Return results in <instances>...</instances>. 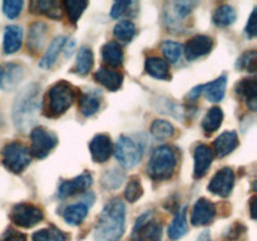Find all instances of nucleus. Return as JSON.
I'll return each instance as SVG.
<instances>
[{
    "instance_id": "b1692460",
    "label": "nucleus",
    "mask_w": 257,
    "mask_h": 241,
    "mask_svg": "<svg viewBox=\"0 0 257 241\" xmlns=\"http://www.w3.org/2000/svg\"><path fill=\"white\" fill-rule=\"evenodd\" d=\"M103 60L107 63V65L113 68H118L122 65L124 55H123L122 47L117 42H108L102 48Z\"/></svg>"
},
{
    "instance_id": "cd10ccee",
    "label": "nucleus",
    "mask_w": 257,
    "mask_h": 241,
    "mask_svg": "<svg viewBox=\"0 0 257 241\" xmlns=\"http://www.w3.org/2000/svg\"><path fill=\"white\" fill-rule=\"evenodd\" d=\"M186 208L187 207H183L182 210L177 211L172 223L168 227V237L171 240H178L187 232L188 227L187 220H186Z\"/></svg>"
},
{
    "instance_id": "f03ea898",
    "label": "nucleus",
    "mask_w": 257,
    "mask_h": 241,
    "mask_svg": "<svg viewBox=\"0 0 257 241\" xmlns=\"http://www.w3.org/2000/svg\"><path fill=\"white\" fill-rule=\"evenodd\" d=\"M42 108L39 98V87L29 84L15 98L13 104V120L20 132L30 130L38 119V114Z\"/></svg>"
},
{
    "instance_id": "9d476101",
    "label": "nucleus",
    "mask_w": 257,
    "mask_h": 241,
    "mask_svg": "<svg viewBox=\"0 0 257 241\" xmlns=\"http://www.w3.org/2000/svg\"><path fill=\"white\" fill-rule=\"evenodd\" d=\"M233 186H235V173L232 168L223 167L217 171V173L210 181L208 191L220 197H227L232 192Z\"/></svg>"
},
{
    "instance_id": "4468645a",
    "label": "nucleus",
    "mask_w": 257,
    "mask_h": 241,
    "mask_svg": "<svg viewBox=\"0 0 257 241\" xmlns=\"http://www.w3.org/2000/svg\"><path fill=\"white\" fill-rule=\"evenodd\" d=\"M89 151L94 162H107L113 152L112 140L108 135H97L90 141Z\"/></svg>"
},
{
    "instance_id": "c9c22d12",
    "label": "nucleus",
    "mask_w": 257,
    "mask_h": 241,
    "mask_svg": "<svg viewBox=\"0 0 257 241\" xmlns=\"http://www.w3.org/2000/svg\"><path fill=\"white\" fill-rule=\"evenodd\" d=\"M161 50H162L167 63H177L182 55V45L177 42H172V40L163 42L161 45Z\"/></svg>"
},
{
    "instance_id": "423d86ee",
    "label": "nucleus",
    "mask_w": 257,
    "mask_h": 241,
    "mask_svg": "<svg viewBox=\"0 0 257 241\" xmlns=\"http://www.w3.org/2000/svg\"><path fill=\"white\" fill-rule=\"evenodd\" d=\"M162 238V225L152 217V212H148L137 218L133 227L132 241H161Z\"/></svg>"
},
{
    "instance_id": "bb28decb",
    "label": "nucleus",
    "mask_w": 257,
    "mask_h": 241,
    "mask_svg": "<svg viewBox=\"0 0 257 241\" xmlns=\"http://www.w3.org/2000/svg\"><path fill=\"white\" fill-rule=\"evenodd\" d=\"M93 63H94V57L90 48L83 47L77 54V60H75L73 72H75L79 75H85L92 70Z\"/></svg>"
},
{
    "instance_id": "aec40b11",
    "label": "nucleus",
    "mask_w": 257,
    "mask_h": 241,
    "mask_svg": "<svg viewBox=\"0 0 257 241\" xmlns=\"http://www.w3.org/2000/svg\"><path fill=\"white\" fill-rule=\"evenodd\" d=\"M23 42V29L18 25H8L4 32V42H3V48H4L5 54H13L18 52L22 47Z\"/></svg>"
},
{
    "instance_id": "a878e982",
    "label": "nucleus",
    "mask_w": 257,
    "mask_h": 241,
    "mask_svg": "<svg viewBox=\"0 0 257 241\" xmlns=\"http://www.w3.org/2000/svg\"><path fill=\"white\" fill-rule=\"evenodd\" d=\"M65 39L64 37H57L52 43H50L49 48L47 49L45 54L43 55L42 60H40V67L44 68V69H49V68L53 67L55 62H57V58L59 55V53L63 50V47H64Z\"/></svg>"
},
{
    "instance_id": "f3484780",
    "label": "nucleus",
    "mask_w": 257,
    "mask_h": 241,
    "mask_svg": "<svg viewBox=\"0 0 257 241\" xmlns=\"http://www.w3.org/2000/svg\"><path fill=\"white\" fill-rule=\"evenodd\" d=\"M94 79L110 92H115L122 87L123 75L117 70H110L102 67L94 73Z\"/></svg>"
},
{
    "instance_id": "ddd939ff",
    "label": "nucleus",
    "mask_w": 257,
    "mask_h": 241,
    "mask_svg": "<svg viewBox=\"0 0 257 241\" xmlns=\"http://www.w3.org/2000/svg\"><path fill=\"white\" fill-rule=\"evenodd\" d=\"M93 178L90 176V173L85 172L83 175L78 176V177L73 178V180L64 181V182L60 185L59 191H58V196L60 198H68L73 195H77V193L84 192L88 188L92 186Z\"/></svg>"
},
{
    "instance_id": "a211bd4d",
    "label": "nucleus",
    "mask_w": 257,
    "mask_h": 241,
    "mask_svg": "<svg viewBox=\"0 0 257 241\" xmlns=\"http://www.w3.org/2000/svg\"><path fill=\"white\" fill-rule=\"evenodd\" d=\"M238 145V136L233 131H227L223 132L222 135L218 136L216 141L213 142V148L218 157H225L230 155Z\"/></svg>"
},
{
    "instance_id": "49530a36",
    "label": "nucleus",
    "mask_w": 257,
    "mask_h": 241,
    "mask_svg": "<svg viewBox=\"0 0 257 241\" xmlns=\"http://www.w3.org/2000/svg\"><path fill=\"white\" fill-rule=\"evenodd\" d=\"M50 235H52V241H67V236L63 233L59 228L52 227L50 228Z\"/></svg>"
},
{
    "instance_id": "79ce46f5",
    "label": "nucleus",
    "mask_w": 257,
    "mask_h": 241,
    "mask_svg": "<svg viewBox=\"0 0 257 241\" xmlns=\"http://www.w3.org/2000/svg\"><path fill=\"white\" fill-rule=\"evenodd\" d=\"M105 177H107V181H103V185H104L105 187H109L110 183H113L112 188H115V187H119V185L122 183V178L123 177L117 170H114L113 172L105 175Z\"/></svg>"
},
{
    "instance_id": "5701e85b",
    "label": "nucleus",
    "mask_w": 257,
    "mask_h": 241,
    "mask_svg": "<svg viewBox=\"0 0 257 241\" xmlns=\"http://www.w3.org/2000/svg\"><path fill=\"white\" fill-rule=\"evenodd\" d=\"M146 72L156 79H170V65L165 59L158 57H148L146 59Z\"/></svg>"
},
{
    "instance_id": "6ab92c4d",
    "label": "nucleus",
    "mask_w": 257,
    "mask_h": 241,
    "mask_svg": "<svg viewBox=\"0 0 257 241\" xmlns=\"http://www.w3.org/2000/svg\"><path fill=\"white\" fill-rule=\"evenodd\" d=\"M226 85H227V78L225 75H221L220 78L215 79L213 82L201 85V94L203 93L210 102H221L225 97Z\"/></svg>"
},
{
    "instance_id": "a19ab883",
    "label": "nucleus",
    "mask_w": 257,
    "mask_h": 241,
    "mask_svg": "<svg viewBox=\"0 0 257 241\" xmlns=\"http://www.w3.org/2000/svg\"><path fill=\"white\" fill-rule=\"evenodd\" d=\"M132 5V3L131 2H117L113 4L112 7V10H110V15H112V18H114V19H117V18H120L123 14H125L128 10V8Z\"/></svg>"
},
{
    "instance_id": "473e14b6",
    "label": "nucleus",
    "mask_w": 257,
    "mask_h": 241,
    "mask_svg": "<svg viewBox=\"0 0 257 241\" xmlns=\"http://www.w3.org/2000/svg\"><path fill=\"white\" fill-rule=\"evenodd\" d=\"M113 33L114 37L122 43H130L136 35V25L131 20H122L115 24Z\"/></svg>"
},
{
    "instance_id": "f257e3e1",
    "label": "nucleus",
    "mask_w": 257,
    "mask_h": 241,
    "mask_svg": "<svg viewBox=\"0 0 257 241\" xmlns=\"http://www.w3.org/2000/svg\"><path fill=\"white\" fill-rule=\"evenodd\" d=\"M125 208L118 198L109 201L98 217L94 230L95 241H118L124 232Z\"/></svg>"
},
{
    "instance_id": "6e6552de",
    "label": "nucleus",
    "mask_w": 257,
    "mask_h": 241,
    "mask_svg": "<svg viewBox=\"0 0 257 241\" xmlns=\"http://www.w3.org/2000/svg\"><path fill=\"white\" fill-rule=\"evenodd\" d=\"M115 158L124 168H132L141 162L142 151L130 137L120 136L114 151Z\"/></svg>"
},
{
    "instance_id": "2eb2a0df",
    "label": "nucleus",
    "mask_w": 257,
    "mask_h": 241,
    "mask_svg": "<svg viewBox=\"0 0 257 241\" xmlns=\"http://www.w3.org/2000/svg\"><path fill=\"white\" fill-rule=\"evenodd\" d=\"M213 40L207 35H196L191 38L185 47V55L188 60H195L197 58L208 54L212 50Z\"/></svg>"
},
{
    "instance_id": "37998d69",
    "label": "nucleus",
    "mask_w": 257,
    "mask_h": 241,
    "mask_svg": "<svg viewBox=\"0 0 257 241\" xmlns=\"http://www.w3.org/2000/svg\"><path fill=\"white\" fill-rule=\"evenodd\" d=\"M257 20H256V8L252 10V13H251L250 18H248V22H247V25H246V34L248 35L250 38H253L256 37L257 34Z\"/></svg>"
},
{
    "instance_id": "58836bf2",
    "label": "nucleus",
    "mask_w": 257,
    "mask_h": 241,
    "mask_svg": "<svg viewBox=\"0 0 257 241\" xmlns=\"http://www.w3.org/2000/svg\"><path fill=\"white\" fill-rule=\"evenodd\" d=\"M23 7H24V2L22 0H8L3 3V12L9 19H15L19 17Z\"/></svg>"
},
{
    "instance_id": "393cba45",
    "label": "nucleus",
    "mask_w": 257,
    "mask_h": 241,
    "mask_svg": "<svg viewBox=\"0 0 257 241\" xmlns=\"http://www.w3.org/2000/svg\"><path fill=\"white\" fill-rule=\"evenodd\" d=\"M33 13L43 14L52 19H60L62 18V8L59 3L54 0H39V2H33L30 4Z\"/></svg>"
},
{
    "instance_id": "39448f33",
    "label": "nucleus",
    "mask_w": 257,
    "mask_h": 241,
    "mask_svg": "<svg viewBox=\"0 0 257 241\" xmlns=\"http://www.w3.org/2000/svg\"><path fill=\"white\" fill-rule=\"evenodd\" d=\"M3 165L12 173H22L32 161V153L27 146L19 142H10L2 151Z\"/></svg>"
},
{
    "instance_id": "f704fd0d",
    "label": "nucleus",
    "mask_w": 257,
    "mask_h": 241,
    "mask_svg": "<svg viewBox=\"0 0 257 241\" xmlns=\"http://www.w3.org/2000/svg\"><path fill=\"white\" fill-rule=\"evenodd\" d=\"M64 5L65 13L68 15V19L72 24L79 20V18L82 17L83 12L85 10V8L88 7V2H79V0H67V2L63 3Z\"/></svg>"
},
{
    "instance_id": "a18cd8bd",
    "label": "nucleus",
    "mask_w": 257,
    "mask_h": 241,
    "mask_svg": "<svg viewBox=\"0 0 257 241\" xmlns=\"http://www.w3.org/2000/svg\"><path fill=\"white\" fill-rule=\"evenodd\" d=\"M33 241H52V235L48 228H42L33 233Z\"/></svg>"
},
{
    "instance_id": "09e8293b",
    "label": "nucleus",
    "mask_w": 257,
    "mask_h": 241,
    "mask_svg": "<svg viewBox=\"0 0 257 241\" xmlns=\"http://www.w3.org/2000/svg\"><path fill=\"white\" fill-rule=\"evenodd\" d=\"M197 241H211V237H210V232L208 231H205V232H202L200 235V237H198Z\"/></svg>"
},
{
    "instance_id": "1a4fd4ad",
    "label": "nucleus",
    "mask_w": 257,
    "mask_h": 241,
    "mask_svg": "<svg viewBox=\"0 0 257 241\" xmlns=\"http://www.w3.org/2000/svg\"><path fill=\"white\" fill-rule=\"evenodd\" d=\"M10 218L15 225L29 228L43 220V211L32 203H18L10 212Z\"/></svg>"
},
{
    "instance_id": "dca6fc26",
    "label": "nucleus",
    "mask_w": 257,
    "mask_h": 241,
    "mask_svg": "<svg viewBox=\"0 0 257 241\" xmlns=\"http://www.w3.org/2000/svg\"><path fill=\"white\" fill-rule=\"evenodd\" d=\"M213 161V151L206 145H198L195 148V168L193 176L195 178H202L207 173L211 163Z\"/></svg>"
},
{
    "instance_id": "20e7f679",
    "label": "nucleus",
    "mask_w": 257,
    "mask_h": 241,
    "mask_svg": "<svg viewBox=\"0 0 257 241\" xmlns=\"http://www.w3.org/2000/svg\"><path fill=\"white\" fill-rule=\"evenodd\" d=\"M177 160L175 151L170 146H161L153 151L147 166V173L152 180H168L175 172Z\"/></svg>"
},
{
    "instance_id": "7c9ffc66",
    "label": "nucleus",
    "mask_w": 257,
    "mask_h": 241,
    "mask_svg": "<svg viewBox=\"0 0 257 241\" xmlns=\"http://www.w3.org/2000/svg\"><path fill=\"white\" fill-rule=\"evenodd\" d=\"M236 17V10L231 5L223 4L220 5L213 13V23L218 27H228L235 23Z\"/></svg>"
},
{
    "instance_id": "c85d7f7f",
    "label": "nucleus",
    "mask_w": 257,
    "mask_h": 241,
    "mask_svg": "<svg viewBox=\"0 0 257 241\" xmlns=\"http://www.w3.org/2000/svg\"><path fill=\"white\" fill-rule=\"evenodd\" d=\"M88 215V207L84 203H73L64 210V220L72 226H78Z\"/></svg>"
},
{
    "instance_id": "c03bdc74",
    "label": "nucleus",
    "mask_w": 257,
    "mask_h": 241,
    "mask_svg": "<svg viewBox=\"0 0 257 241\" xmlns=\"http://www.w3.org/2000/svg\"><path fill=\"white\" fill-rule=\"evenodd\" d=\"M0 241H27V236H25L24 233L18 232V231L9 228V230L4 233V236H3V238Z\"/></svg>"
},
{
    "instance_id": "e433bc0d",
    "label": "nucleus",
    "mask_w": 257,
    "mask_h": 241,
    "mask_svg": "<svg viewBox=\"0 0 257 241\" xmlns=\"http://www.w3.org/2000/svg\"><path fill=\"white\" fill-rule=\"evenodd\" d=\"M142 195L143 187L142 185H141V181L136 177L131 178L124 191L125 200H127L128 202H136V201L140 200V198L142 197Z\"/></svg>"
},
{
    "instance_id": "412c9836",
    "label": "nucleus",
    "mask_w": 257,
    "mask_h": 241,
    "mask_svg": "<svg viewBox=\"0 0 257 241\" xmlns=\"http://www.w3.org/2000/svg\"><path fill=\"white\" fill-rule=\"evenodd\" d=\"M47 32L48 27L45 23L37 22L32 24L29 34H28V49L30 50V53H38L42 49L45 37H47Z\"/></svg>"
},
{
    "instance_id": "0eeeda50",
    "label": "nucleus",
    "mask_w": 257,
    "mask_h": 241,
    "mask_svg": "<svg viewBox=\"0 0 257 241\" xmlns=\"http://www.w3.org/2000/svg\"><path fill=\"white\" fill-rule=\"evenodd\" d=\"M32 150L30 153L37 158H44L57 146L58 137L44 127H34L30 133Z\"/></svg>"
},
{
    "instance_id": "f8f14e48",
    "label": "nucleus",
    "mask_w": 257,
    "mask_h": 241,
    "mask_svg": "<svg viewBox=\"0 0 257 241\" xmlns=\"http://www.w3.org/2000/svg\"><path fill=\"white\" fill-rule=\"evenodd\" d=\"M216 216V207L207 198H200L195 203L191 212V222L193 226H205L212 222Z\"/></svg>"
},
{
    "instance_id": "9b49d317",
    "label": "nucleus",
    "mask_w": 257,
    "mask_h": 241,
    "mask_svg": "<svg viewBox=\"0 0 257 241\" xmlns=\"http://www.w3.org/2000/svg\"><path fill=\"white\" fill-rule=\"evenodd\" d=\"M24 69L17 63H5L0 65V89L12 90L22 82Z\"/></svg>"
},
{
    "instance_id": "2f4dec72",
    "label": "nucleus",
    "mask_w": 257,
    "mask_h": 241,
    "mask_svg": "<svg viewBox=\"0 0 257 241\" xmlns=\"http://www.w3.org/2000/svg\"><path fill=\"white\" fill-rule=\"evenodd\" d=\"M99 107V95H97L95 93H84L79 98V109L82 112V114L85 115V117H90L94 113H97Z\"/></svg>"
},
{
    "instance_id": "de8ad7c7",
    "label": "nucleus",
    "mask_w": 257,
    "mask_h": 241,
    "mask_svg": "<svg viewBox=\"0 0 257 241\" xmlns=\"http://www.w3.org/2000/svg\"><path fill=\"white\" fill-rule=\"evenodd\" d=\"M255 203H256V197L253 196L250 201V211H251V217L255 218L256 217V210H255Z\"/></svg>"
},
{
    "instance_id": "7ed1b4c3",
    "label": "nucleus",
    "mask_w": 257,
    "mask_h": 241,
    "mask_svg": "<svg viewBox=\"0 0 257 241\" xmlns=\"http://www.w3.org/2000/svg\"><path fill=\"white\" fill-rule=\"evenodd\" d=\"M45 110L49 117H59L67 112L75 100V89L70 83L65 80L55 83L47 93Z\"/></svg>"
},
{
    "instance_id": "4be33fe9",
    "label": "nucleus",
    "mask_w": 257,
    "mask_h": 241,
    "mask_svg": "<svg viewBox=\"0 0 257 241\" xmlns=\"http://www.w3.org/2000/svg\"><path fill=\"white\" fill-rule=\"evenodd\" d=\"M236 92L246 99L248 107L251 110L255 112L257 104V83L255 78H246V79L240 80L236 85Z\"/></svg>"
},
{
    "instance_id": "72a5a7b5",
    "label": "nucleus",
    "mask_w": 257,
    "mask_h": 241,
    "mask_svg": "<svg viewBox=\"0 0 257 241\" xmlns=\"http://www.w3.org/2000/svg\"><path fill=\"white\" fill-rule=\"evenodd\" d=\"M151 133L157 140H168L175 133V128H173V126L168 120L156 119L152 123V126H151Z\"/></svg>"
},
{
    "instance_id": "4c0bfd02",
    "label": "nucleus",
    "mask_w": 257,
    "mask_h": 241,
    "mask_svg": "<svg viewBox=\"0 0 257 241\" xmlns=\"http://www.w3.org/2000/svg\"><path fill=\"white\" fill-rule=\"evenodd\" d=\"M256 59L257 54L255 50H248L238 58V60L236 62V67L241 70L253 73L256 70Z\"/></svg>"
},
{
    "instance_id": "c756f323",
    "label": "nucleus",
    "mask_w": 257,
    "mask_h": 241,
    "mask_svg": "<svg viewBox=\"0 0 257 241\" xmlns=\"http://www.w3.org/2000/svg\"><path fill=\"white\" fill-rule=\"evenodd\" d=\"M223 120V112L220 107H212L202 120V128L206 133H213L221 127Z\"/></svg>"
},
{
    "instance_id": "ea45409f",
    "label": "nucleus",
    "mask_w": 257,
    "mask_h": 241,
    "mask_svg": "<svg viewBox=\"0 0 257 241\" xmlns=\"http://www.w3.org/2000/svg\"><path fill=\"white\" fill-rule=\"evenodd\" d=\"M173 13H175L176 17L178 18H186L191 14V12L193 10V8L196 7V3L192 2H177L173 3Z\"/></svg>"
}]
</instances>
